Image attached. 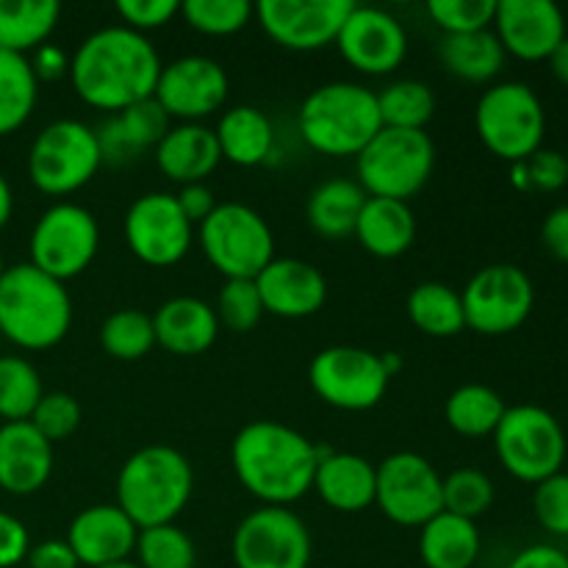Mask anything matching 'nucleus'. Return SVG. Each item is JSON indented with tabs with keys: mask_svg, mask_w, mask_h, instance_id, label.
Listing matches in <instances>:
<instances>
[{
	"mask_svg": "<svg viewBox=\"0 0 568 568\" xmlns=\"http://www.w3.org/2000/svg\"><path fill=\"white\" fill-rule=\"evenodd\" d=\"M161 67L164 61L144 33L109 26L78 44L70 59V83L89 109L120 114L153 98Z\"/></svg>",
	"mask_w": 568,
	"mask_h": 568,
	"instance_id": "1",
	"label": "nucleus"
},
{
	"mask_svg": "<svg viewBox=\"0 0 568 568\" xmlns=\"http://www.w3.org/2000/svg\"><path fill=\"white\" fill-rule=\"evenodd\" d=\"M320 458V444L272 419L244 425L231 447V464L242 488L272 508H288L311 491Z\"/></svg>",
	"mask_w": 568,
	"mask_h": 568,
	"instance_id": "2",
	"label": "nucleus"
},
{
	"mask_svg": "<svg viewBox=\"0 0 568 568\" xmlns=\"http://www.w3.org/2000/svg\"><path fill=\"white\" fill-rule=\"evenodd\" d=\"M192 494V464L166 444L136 449L116 475V505L139 530L175 525Z\"/></svg>",
	"mask_w": 568,
	"mask_h": 568,
	"instance_id": "3",
	"label": "nucleus"
},
{
	"mask_svg": "<svg viewBox=\"0 0 568 568\" xmlns=\"http://www.w3.org/2000/svg\"><path fill=\"white\" fill-rule=\"evenodd\" d=\"M72 325V300L64 283L33 264L6 266L0 275V333L14 347L50 349L64 342Z\"/></svg>",
	"mask_w": 568,
	"mask_h": 568,
	"instance_id": "4",
	"label": "nucleus"
},
{
	"mask_svg": "<svg viewBox=\"0 0 568 568\" xmlns=\"http://www.w3.org/2000/svg\"><path fill=\"white\" fill-rule=\"evenodd\" d=\"M297 125L314 153L358 159L361 150L383 131L377 94L364 83H322L300 105Z\"/></svg>",
	"mask_w": 568,
	"mask_h": 568,
	"instance_id": "5",
	"label": "nucleus"
},
{
	"mask_svg": "<svg viewBox=\"0 0 568 568\" xmlns=\"http://www.w3.org/2000/svg\"><path fill=\"white\" fill-rule=\"evenodd\" d=\"M475 128L488 153L508 164H519L541 150L547 111L530 83L503 81L486 89L477 100Z\"/></svg>",
	"mask_w": 568,
	"mask_h": 568,
	"instance_id": "6",
	"label": "nucleus"
},
{
	"mask_svg": "<svg viewBox=\"0 0 568 568\" xmlns=\"http://www.w3.org/2000/svg\"><path fill=\"white\" fill-rule=\"evenodd\" d=\"M358 183L369 197L403 200L425 189L436 170V144L425 131L383 128L355 159Z\"/></svg>",
	"mask_w": 568,
	"mask_h": 568,
	"instance_id": "7",
	"label": "nucleus"
},
{
	"mask_svg": "<svg viewBox=\"0 0 568 568\" xmlns=\"http://www.w3.org/2000/svg\"><path fill=\"white\" fill-rule=\"evenodd\" d=\"M197 239L209 264L225 281H255L275 261V236L255 209L220 203L197 225Z\"/></svg>",
	"mask_w": 568,
	"mask_h": 568,
	"instance_id": "8",
	"label": "nucleus"
},
{
	"mask_svg": "<svg viewBox=\"0 0 568 568\" xmlns=\"http://www.w3.org/2000/svg\"><path fill=\"white\" fill-rule=\"evenodd\" d=\"M494 449L510 477L538 486L564 471L568 438L558 416L538 405H514L494 430Z\"/></svg>",
	"mask_w": 568,
	"mask_h": 568,
	"instance_id": "9",
	"label": "nucleus"
},
{
	"mask_svg": "<svg viewBox=\"0 0 568 568\" xmlns=\"http://www.w3.org/2000/svg\"><path fill=\"white\" fill-rule=\"evenodd\" d=\"M103 166L94 128L81 120H55L39 131L28 150V178L50 197H64L87 186Z\"/></svg>",
	"mask_w": 568,
	"mask_h": 568,
	"instance_id": "10",
	"label": "nucleus"
},
{
	"mask_svg": "<svg viewBox=\"0 0 568 568\" xmlns=\"http://www.w3.org/2000/svg\"><path fill=\"white\" fill-rule=\"evenodd\" d=\"M98 247L100 227L92 211L75 203H55L33 225L28 264L64 283L89 270Z\"/></svg>",
	"mask_w": 568,
	"mask_h": 568,
	"instance_id": "11",
	"label": "nucleus"
},
{
	"mask_svg": "<svg viewBox=\"0 0 568 568\" xmlns=\"http://www.w3.org/2000/svg\"><path fill=\"white\" fill-rule=\"evenodd\" d=\"M308 383L316 397L338 410H369L386 397L392 375L383 358L364 347H327L314 355L308 366Z\"/></svg>",
	"mask_w": 568,
	"mask_h": 568,
	"instance_id": "12",
	"label": "nucleus"
},
{
	"mask_svg": "<svg viewBox=\"0 0 568 568\" xmlns=\"http://www.w3.org/2000/svg\"><path fill=\"white\" fill-rule=\"evenodd\" d=\"M466 327L480 336H508L519 331L536 305L530 275L514 264L483 266L460 292Z\"/></svg>",
	"mask_w": 568,
	"mask_h": 568,
	"instance_id": "13",
	"label": "nucleus"
},
{
	"mask_svg": "<svg viewBox=\"0 0 568 568\" xmlns=\"http://www.w3.org/2000/svg\"><path fill=\"white\" fill-rule=\"evenodd\" d=\"M231 555L236 568H308L314 544L294 510L261 505L239 521Z\"/></svg>",
	"mask_w": 568,
	"mask_h": 568,
	"instance_id": "14",
	"label": "nucleus"
},
{
	"mask_svg": "<svg viewBox=\"0 0 568 568\" xmlns=\"http://www.w3.org/2000/svg\"><path fill=\"white\" fill-rule=\"evenodd\" d=\"M444 477L416 453H394L377 464L375 505L399 527H422L444 510Z\"/></svg>",
	"mask_w": 568,
	"mask_h": 568,
	"instance_id": "15",
	"label": "nucleus"
},
{
	"mask_svg": "<svg viewBox=\"0 0 568 568\" xmlns=\"http://www.w3.org/2000/svg\"><path fill=\"white\" fill-rule=\"evenodd\" d=\"M122 231L128 250L155 270H166L186 258L194 239V225L170 192H150L133 200Z\"/></svg>",
	"mask_w": 568,
	"mask_h": 568,
	"instance_id": "16",
	"label": "nucleus"
},
{
	"mask_svg": "<svg viewBox=\"0 0 568 568\" xmlns=\"http://www.w3.org/2000/svg\"><path fill=\"white\" fill-rule=\"evenodd\" d=\"M231 81L225 67L209 55H181L161 67L153 100L170 120L200 122L225 105Z\"/></svg>",
	"mask_w": 568,
	"mask_h": 568,
	"instance_id": "17",
	"label": "nucleus"
},
{
	"mask_svg": "<svg viewBox=\"0 0 568 568\" xmlns=\"http://www.w3.org/2000/svg\"><path fill=\"white\" fill-rule=\"evenodd\" d=\"M353 9V0H261L255 14L272 42L311 53L336 42Z\"/></svg>",
	"mask_w": 568,
	"mask_h": 568,
	"instance_id": "18",
	"label": "nucleus"
},
{
	"mask_svg": "<svg viewBox=\"0 0 568 568\" xmlns=\"http://www.w3.org/2000/svg\"><path fill=\"white\" fill-rule=\"evenodd\" d=\"M333 44L342 59L364 75H388L408 55L403 22L375 6H355Z\"/></svg>",
	"mask_w": 568,
	"mask_h": 568,
	"instance_id": "19",
	"label": "nucleus"
},
{
	"mask_svg": "<svg viewBox=\"0 0 568 568\" xmlns=\"http://www.w3.org/2000/svg\"><path fill=\"white\" fill-rule=\"evenodd\" d=\"M491 31L519 61H547L568 37L564 11L552 0H497Z\"/></svg>",
	"mask_w": 568,
	"mask_h": 568,
	"instance_id": "20",
	"label": "nucleus"
},
{
	"mask_svg": "<svg viewBox=\"0 0 568 568\" xmlns=\"http://www.w3.org/2000/svg\"><path fill=\"white\" fill-rule=\"evenodd\" d=\"M264 314L281 320H305L327 303V281L303 258H275L255 277Z\"/></svg>",
	"mask_w": 568,
	"mask_h": 568,
	"instance_id": "21",
	"label": "nucleus"
},
{
	"mask_svg": "<svg viewBox=\"0 0 568 568\" xmlns=\"http://www.w3.org/2000/svg\"><path fill=\"white\" fill-rule=\"evenodd\" d=\"M139 527L120 510V505H92L70 521L64 541L75 552L78 564L100 568L131 560L136 549Z\"/></svg>",
	"mask_w": 568,
	"mask_h": 568,
	"instance_id": "22",
	"label": "nucleus"
},
{
	"mask_svg": "<svg viewBox=\"0 0 568 568\" xmlns=\"http://www.w3.org/2000/svg\"><path fill=\"white\" fill-rule=\"evenodd\" d=\"M53 475V444L31 422L0 425V488L11 497L42 491Z\"/></svg>",
	"mask_w": 568,
	"mask_h": 568,
	"instance_id": "23",
	"label": "nucleus"
},
{
	"mask_svg": "<svg viewBox=\"0 0 568 568\" xmlns=\"http://www.w3.org/2000/svg\"><path fill=\"white\" fill-rule=\"evenodd\" d=\"M311 491L320 494L327 508L338 514H361L375 505L377 466L353 453H333L322 447Z\"/></svg>",
	"mask_w": 568,
	"mask_h": 568,
	"instance_id": "24",
	"label": "nucleus"
},
{
	"mask_svg": "<svg viewBox=\"0 0 568 568\" xmlns=\"http://www.w3.org/2000/svg\"><path fill=\"white\" fill-rule=\"evenodd\" d=\"M153 153L161 175L170 178L172 183H181V186L203 183L222 161L214 128L203 125V122L172 125Z\"/></svg>",
	"mask_w": 568,
	"mask_h": 568,
	"instance_id": "25",
	"label": "nucleus"
},
{
	"mask_svg": "<svg viewBox=\"0 0 568 568\" xmlns=\"http://www.w3.org/2000/svg\"><path fill=\"white\" fill-rule=\"evenodd\" d=\"M155 344L172 355H200L214 347L220 320L214 305L200 297H172L153 314Z\"/></svg>",
	"mask_w": 568,
	"mask_h": 568,
	"instance_id": "26",
	"label": "nucleus"
},
{
	"mask_svg": "<svg viewBox=\"0 0 568 568\" xmlns=\"http://www.w3.org/2000/svg\"><path fill=\"white\" fill-rule=\"evenodd\" d=\"M172 128V120L164 114L153 98L142 100V103L131 105V109L111 114L98 131L100 150H103V161L111 164H125V161L139 159L148 150L159 148L164 133Z\"/></svg>",
	"mask_w": 568,
	"mask_h": 568,
	"instance_id": "27",
	"label": "nucleus"
},
{
	"mask_svg": "<svg viewBox=\"0 0 568 568\" xmlns=\"http://www.w3.org/2000/svg\"><path fill=\"white\" fill-rule=\"evenodd\" d=\"M353 236L375 258H399L416 242V214L403 200L369 197Z\"/></svg>",
	"mask_w": 568,
	"mask_h": 568,
	"instance_id": "28",
	"label": "nucleus"
},
{
	"mask_svg": "<svg viewBox=\"0 0 568 568\" xmlns=\"http://www.w3.org/2000/svg\"><path fill=\"white\" fill-rule=\"evenodd\" d=\"M222 161L233 166H261L275 153V128L255 105H233L214 128Z\"/></svg>",
	"mask_w": 568,
	"mask_h": 568,
	"instance_id": "29",
	"label": "nucleus"
},
{
	"mask_svg": "<svg viewBox=\"0 0 568 568\" xmlns=\"http://www.w3.org/2000/svg\"><path fill=\"white\" fill-rule=\"evenodd\" d=\"M483 538L477 521L442 510L419 527V555L427 568H471L480 558Z\"/></svg>",
	"mask_w": 568,
	"mask_h": 568,
	"instance_id": "30",
	"label": "nucleus"
},
{
	"mask_svg": "<svg viewBox=\"0 0 568 568\" xmlns=\"http://www.w3.org/2000/svg\"><path fill=\"white\" fill-rule=\"evenodd\" d=\"M366 200H369V194L361 189L358 181L331 178L311 192L305 214H308L311 227L322 239H347L355 233Z\"/></svg>",
	"mask_w": 568,
	"mask_h": 568,
	"instance_id": "31",
	"label": "nucleus"
},
{
	"mask_svg": "<svg viewBox=\"0 0 568 568\" xmlns=\"http://www.w3.org/2000/svg\"><path fill=\"white\" fill-rule=\"evenodd\" d=\"M438 59H442L444 70H447L449 75L460 78V81L488 83L503 72L508 53H505V48L499 44L497 33L488 28V31L442 37Z\"/></svg>",
	"mask_w": 568,
	"mask_h": 568,
	"instance_id": "32",
	"label": "nucleus"
},
{
	"mask_svg": "<svg viewBox=\"0 0 568 568\" xmlns=\"http://www.w3.org/2000/svg\"><path fill=\"white\" fill-rule=\"evenodd\" d=\"M61 17L55 0H0V50L31 53L48 44Z\"/></svg>",
	"mask_w": 568,
	"mask_h": 568,
	"instance_id": "33",
	"label": "nucleus"
},
{
	"mask_svg": "<svg viewBox=\"0 0 568 568\" xmlns=\"http://www.w3.org/2000/svg\"><path fill=\"white\" fill-rule=\"evenodd\" d=\"M405 311H408V320L414 322L425 336L453 338L466 331V314L464 303H460V292H455L447 283H419V286L408 294Z\"/></svg>",
	"mask_w": 568,
	"mask_h": 568,
	"instance_id": "34",
	"label": "nucleus"
},
{
	"mask_svg": "<svg viewBox=\"0 0 568 568\" xmlns=\"http://www.w3.org/2000/svg\"><path fill=\"white\" fill-rule=\"evenodd\" d=\"M505 410H508L505 399L483 383H466V386L455 388L444 405L447 425L464 438L494 436Z\"/></svg>",
	"mask_w": 568,
	"mask_h": 568,
	"instance_id": "35",
	"label": "nucleus"
},
{
	"mask_svg": "<svg viewBox=\"0 0 568 568\" xmlns=\"http://www.w3.org/2000/svg\"><path fill=\"white\" fill-rule=\"evenodd\" d=\"M39 100V81L28 55L0 50V139L31 120Z\"/></svg>",
	"mask_w": 568,
	"mask_h": 568,
	"instance_id": "36",
	"label": "nucleus"
},
{
	"mask_svg": "<svg viewBox=\"0 0 568 568\" xmlns=\"http://www.w3.org/2000/svg\"><path fill=\"white\" fill-rule=\"evenodd\" d=\"M383 128L397 131H425L427 122L436 114V94L425 81H394L377 94Z\"/></svg>",
	"mask_w": 568,
	"mask_h": 568,
	"instance_id": "37",
	"label": "nucleus"
},
{
	"mask_svg": "<svg viewBox=\"0 0 568 568\" xmlns=\"http://www.w3.org/2000/svg\"><path fill=\"white\" fill-rule=\"evenodd\" d=\"M42 394V377L31 361L20 355L0 358V419L28 422Z\"/></svg>",
	"mask_w": 568,
	"mask_h": 568,
	"instance_id": "38",
	"label": "nucleus"
},
{
	"mask_svg": "<svg viewBox=\"0 0 568 568\" xmlns=\"http://www.w3.org/2000/svg\"><path fill=\"white\" fill-rule=\"evenodd\" d=\"M100 344L116 361H142L155 347L153 316L139 308L114 311L100 327Z\"/></svg>",
	"mask_w": 568,
	"mask_h": 568,
	"instance_id": "39",
	"label": "nucleus"
},
{
	"mask_svg": "<svg viewBox=\"0 0 568 568\" xmlns=\"http://www.w3.org/2000/svg\"><path fill=\"white\" fill-rule=\"evenodd\" d=\"M136 564L142 568H194L197 549L186 530L178 525H161L139 530Z\"/></svg>",
	"mask_w": 568,
	"mask_h": 568,
	"instance_id": "40",
	"label": "nucleus"
},
{
	"mask_svg": "<svg viewBox=\"0 0 568 568\" xmlns=\"http://www.w3.org/2000/svg\"><path fill=\"white\" fill-rule=\"evenodd\" d=\"M255 6L250 0H186L181 17L189 28L205 37H233L253 20Z\"/></svg>",
	"mask_w": 568,
	"mask_h": 568,
	"instance_id": "41",
	"label": "nucleus"
},
{
	"mask_svg": "<svg viewBox=\"0 0 568 568\" xmlns=\"http://www.w3.org/2000/svg\"><path fill=\"white\" fill-rule=\"evenodd\" d=\"M442 499L447 514L477 521L483 514L491 510L494 483L486 471L471 469V466H466V469H455L444 477Z\"/></svg>",
	"mask_w": 568,
	"mask_h": 568,
	"instance_id": "42",
	"label": "nucleus"
},
{
	"mask_svg": "<svg viewBox=\"0 0 568 568\" xmlns=\"http://www.w3.org/2000/svg\"><path fill=\"white\" fill-rule=\"evenodd\" d=\"M427 14L436 28H442L444 37L488 31L497 14V0H430Z\"/></svg>",
	"mask_w": 568,
	"mask_h": 568,
	"instance_id": "43",
	"label": "nucleus"
},
{
	"mask_svg": "<svg viewBox=\"0 0 568 568\" xmlns=\"http://www.w3.org/2000/svg\"><path fill=\"white\" fill-rule=\"evenodd\" d=\"M216 320L233 333H250L264 316L255 281H225L216 297Z\"/></svg>",
	"mask_w": 568,
	"mask_h": 568,
	"instance_id": "44",
	"label": "nucleus"
},
{
	"mask_svg": "<svg viewBox=\"0 0 568 568\" xmlns=\"http://www.w3.org/2000/svg\"><path fill=\"white\" fill-rule=\"evenodd\" d=\"M81 416H83L81 403H78L72 394L48 392L42 394V399H39V405L33 408L31 419L28 422H31V425L37 427L50 444H55V442H64V438H70L72 433L78 430Z\"/></svg>",
	"mask_w": 568,
	"mask_h": 568,
	"instance_id": "45",
	"label": "nucleus"
},
{
	"mask_svg": "<svg viewBox=\"0 0 568 568\" xmlns=\"http://www.w3.org/2000/svg\"><path fill=\"white\" fill-rule=\"evenodd\" d=\"M532 514L549 536L568 538V475L547 477L532 491Z\"/></svg>",
	"mask_w": 568,
	"mask_h": 568,
	"instance_id": "46",
	"label": "nucleus"
},
{
	"mask_svg": "<svg viewBox=\"0 0 568 568\" xmlns=\"http://www.w3.org/2000/svg\"><path fill=\"white\" fill-rule=\"evenodd\" d=\"M116 14H120L122 26L148 37V31L170 26L181 14V3L175 0H120Z\"/></svg>",
	"mask_w": 568,
	"mask_h": 568,
	"instance_id": "47",
	"label": "nucleus"
},
{
	"mask_svg": "<svg viewBox=\"0 0 568 568\" xmlns=\"http://www.w3.org/2000/svg\"><path fill=\"white\" fill-rule=\"evenodd\" d=\"M530 192H558L568 183V159L558 150H538L525 161Z\"/></svg>",
	"mask_w": 568,
	"mask_h": 568,
	"instance_id": "48",
	"label": "nucleus"
},
{
	"mask_svg": "<svg viewBox=\"0 0 568 568\" xmlns=\"http://www.w3.org/2000/svg\"><path fill=\"white\" fill-rule=\"evenodd\" d=\"M31 552L28 527L17 516L0 510V568H14Z\"/></svg>",
	"mask_w": 568,
	"mask_h": 568,
	"instance_id": "49",
	"label": "nucleus"
},
{
	"mask_svg": "<svg viewBox=\"0 0 568 568\" xmlns=\"http://www.w3.org/2000/svg\"><path fill=\"white\" fill-rule=\"evenodd\" d=\"M541 242L555 261L568 264V205H558L544 216Z\"/></svg>",
	"mask_w": 568,
	"mask_h": 568,
	"instance_id": "50",
	"label": "nucleus"
},
{
	"mask_svg": "<svg viewBox=\"0 0 568 568\" xmlns=\"http://www.w3.org/2000/svg\"><path fill=\"white\" fill-rule=\"evenodd\" d=\"M26 560L31 568H81L70 544L61 538H50V541L31 547Z\"/></svg>",
	"mask_w": 568,
	"mask_h": 568,
	"instance_id": "51",
	"label": "nucleus"
},
{
	"mask_svg": "<svg viewBox=\"0 0 568 568\" xmlns=\"http://www.w3.org/2000/svg\"><path fill=\"white\" fill-rule=\"evenodd\" d=\"M178 197V205H181V211L186 214V220L192 222V225H200L203 220H209L211 211L216 209V197L214 192H211L205 183H192V186H181V192L175 194Z\"/></svg>",
	"mask_w": 568,
	"mask_h": 568,
	"instance_id": "52",
	"label": "nucleus"
},
{
	"mask_svg": "<svg viewBox=\"0 0 568 568\" xmlns=\"http://www.w3.org/2000/svg\"><path fill=\"white\" fill-rule=\"evenodd\" d=\"M28 61H31L37 81H59V78L70 75V55L55 44H42L33 50V59Z\"/></svg>",
	"mask_w": 568,
	"mask_h": 568,
	"instance_id": "53",
	"label": "nucleus"
},
{
	"mask_svg": "<svg viewBox=\"0 0 568 568\" xmlns=\"http://www.w3.org/2000/svg\"><path fill=\"white\" fill-rule=\"evenodd\" d=\"M508 568H568V555L552 544H532L516 552Z\"/></svg>",
	"mask_w": 568,
	"mask_h": 568,
	"instance_id": "54",
	"label": "nucleus"
},
{
	"mask_svg": "<svg viewBox=\"0 0 568 568\" xmlns=\"http://www.w3.org/2000/svg\"><path fill=\"white\" fill-rule=\"evenodd\" d=\"M549 70H552V75L558 78L564 87H568V37L564 39V42L555 48V53L549 55Z\"/></svg>",
	"mask_w": 568,
	"mask_h": 568,
	"instance_id": "55",
	"label": "nucleus"
},
{
	"mask_svg": "<svg viewBox=\"0 0 568 568\" xmlns=\"http://www.w3.org/2000/svg\"><path fill=\"white\" fill-rule=\"evenodd\" d=\"M11 214H14V194H11L9 181L6 175L0 172V231L11 222Z\"/></svg>",
	"mask_w": 568,
	"mask_h": 568,
	"instance_id": "56",
	"label": "nucleus"
},
{
	"mask_svg": "<svg viewBox=\"0 0 568 568\" xmlns=\"http://www.w3.org/2000/svg\"><path fill=\"white\" fill-rule=\"evenodd\" d=\"M510 181H514V186L519 189V192H530V178H527L525 161H519V164H510Z\"/></svg>",
	"mask_w": 568,
	"mask_h": 568,
	"instance_id": "57",
	"label": "nucleus"
},
{
	"mask_svg": "<svg viewBox=\"0 0 568 568\" xmlns=\"http://www.w3.org/2000/svg\"><path fill=\"white\" fill-rule=\"evenodd\" d=\"M381 358H383V366H386V372H388V375H392V377H397V372L403 369V358H399L397 353H383Z\"/></svg>",
	"mask_w": 568,
	"mask_h": 568,
	"instance_id": "58",
	"label": "nucleus"
},
{
	"mask_svg": "<svg viewBox=\"0 0 568 568\" xmlns=\"http://www.w3.org/2000/svg\"><path fill=\"white\" fill-rule=\"evenodd\" d=\"M100 568H142V566L133 564V560H120V564H109V566H100Z\"/></svg>",
	"mask_w": 568,
	"mask_h": 568,
	"instance_id": "59",
	"label": "nucleus"
},
{
	"mask_svg": "<svg viewBox=\"0 0 568 568\" xmlns=\"http://www.w3.org/2000/svg\"><path fill=\"white\" fill-rule=\"evenodd\" d=\"M6 272V264H3V253H0V275H3Z\"/></svg>",
	"mask_w": 568,
	"mask_h": 568,
	"instance_id": "60",
	"label": "nucleus"
}]
</instances>
